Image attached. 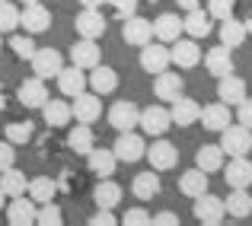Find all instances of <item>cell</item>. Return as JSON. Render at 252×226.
Segmentation results:
<instances>
[{
    "instance_id": "9c48e42d",
    "label": "cell",
    "mask_w": 252,
    "mask_h": 226,
    "mask_svg": "<svg viewBox=\"0 0 252 226\" xmlns=\"http://www.w3.org/2000/svg\"><path fill=\"white\" fill-rule=\"evenodd\" d=\"M70 112H74V118L80 124H93L102 118V99L96 96V92H80V96H74V102H70Z\"/></svg>"
},
{
    "instance_id": "6f0895ef",
    "label": "cell",
    "mask_w": 252,
    "mask_h": 226,
    "mask_svg": "<svg viewBox=\"0 0 252 226\" xmlns=\"http://www.w3.org/2000/svg\"><path fill=\"white\" fill-rule=\"evenodd\" d=\"M150 3H157V0H150Z\"/></svg>"
},
{
    "instance_id": "816d5d0a",
    "label": "cell",
    "mask_w": 252,
    "mask_h": 226,
    "mask_svg": "<svg viewBox=\"0 0 252 226\" xmlns=\"http://www.w3.org/2000/svg\"><path fill=\"white\" fill-rule=\"evenodd\" d=\"M6 109V92H3V86H0V112Z\"/></svg>"
},
{
    "instance_id": "db71d44e",
    "label": "cell",
    "mask_w": 252,
    "mask_h": 226,
    "mask_svg": "<svg viewBox=\"0 0 252 226\" xmlns=\"http://www.w3.org/2000/svg\"><path fill=\"white\" fill-rule=\"evenodd\" d=\"M3 201H6V195H3V191H0V207H3Z\"/></svg>"
},
{
    "instance_id": "7c38bea8",
    "label": "cell",
    "mask_w": 252,
    "mask_h": 226,
    "mask_svg": "<svg viewBox=\"0 0 252 226\" xmlns=\"http://www.w3.org/2000/svg\"><path fill=\"white\" fill-rule=\"evenodd\" d=\"M137 121H141V109H137L131 99H122L109 109V124L115 131H134Z\"/></svg>"
},
{
    "instance_id": "52a82bcc",
    "label": "cell",
    "mask_w": 252,
    "mask_h": 226,
    "mask_svg": "<svg viewBox=\"0 0 252 226\" xmlns=\"http://www.w3.org/2000/svg\"><path fill=\"white\" fill-rule=\"evenodd\" d=\"M122 38L134 48H144L147 42H154V19H144V16H128L122 26Z\"/></svg>"
},
{
    "instance_id": "7dc6e473",
    "label": "cell",
    "mask_w": 252,
    "mask_h": 226,
    "mask_svg": "<svg viewBox=\"0 0 252 226\" xmlns=\"http://www.w3.org/2000/svg\"><path fill=\"white\" fill-rule=\"evenodd\" d=\"M10 166H16V150L10 141H0V169H10Z\"/></svg>"
},
{
    "instance_id": "9a60e30c",
    "label": "cell",
    "mask_w": 252,
    "mask_h": 226,
    "mask_svg": "<svg viewBox=\"0 0 252 226\" xmlns=\"http://www.w3.org/2000/svg\"><path fill=\"white\" fill-rule=\"evenodd\" d=\"M204 67H208V74H214L217 80L233 74L236 64H233V48H227V45H217V48H211L208 55H204Z\"/></svg>"
},
{
    "instance_id": "e0dca14e",
    "label": "cell",
    "mask_w": 252,
    "mask_h": 226,
    "mask_svg": "<svg viewBox=\"0 0 252 226\" xmlns=\"http://www.w3.org/2000/svg\"><path fill=\"white\" fill-rule=\"evenodd\" d=\"M16 96L26 109H42V105L48 102V86H45V80L32 77V80H23V83H19Z\"/></svg>"
},
{
    "instance_id": "cb8c5ba5",
    "label": "cell",
    "mask_w": 252,
    "mask_h": 226,
    "mask_svg": "<svg viewBox=\"0 0 252 226\" xmlns=\"http://www.w3.org/2000/svg\"><path fill=\"white\" fill-rule=\"evenodd\" d=\"M182 29L189 32V38H208L211 35V13L195 6V10H185V19H182Z\"/></svg>"
},
{
    "instance_id": "2e32d148",
    "label": "cell",
    "mask_w": 252,
    "mask_h": 226,
    "mask_svg": "<svg viewBox=\"0 0 252 226\" xmlns=\"http://www.w3.org/2000/svg\"><path fill=\"white\" fill-rule=\"evenodd\" d=\"M223 182L230 188H249L252 185V163L246 156H230V166H223Z\"/></svg>"
},
{
    "instance_id": "4fadbf2b",
    "label": "cell",
    "mask_w": 252,
    "mask_h": 226,
    "mask_svg": "<svg viewBox=\"0 0 252 226\" xmlns=\"http://www.w3.org/2000/svg\"><path fill=\"white\" fill-rule=\"evenodd\" d=\"M144 156L150 159V169H157V172H166V169H172V166L179 163V150L172 147L166 137H157L154 147H147Z\"/></svg>"
},
{
    "instance_id": "f1b7e54d",
    "label": "cell",
    "mask_w": 252,
    "mask_h": 226,
    "mask_svg": "<svg viewBox=\"0 0 252 226\" xmlns=\"http://www.w3.org/2000/svg\"><path fill=\"white\" fill-rule=\"evenodd\" d=\"M246 38H249V32H246V23H243V19H236V16L220 19V45H227V48H240Z\"/></svg>"
},
{
    "instance_id": "30bf717a",
    "label": "cell",
    "mask_w": 252,
    "mask_h": 226,
    "mask_svg": "<svg viewBox=\"0 0 252 226\" xmlns=\"http://www.w3.org/2000/svg\"><path fill=\"white\" fill-rule=\"evenodd\" d=\"M172 64V57H169V48L163 42H147L141 48V67L147 70V74H163V70H166Z\"/></svg>"
},
{
    "instance_id": "484cf974",
    "label": "cell",
    "mask_w": 252,
    "mask_h": 226,
    "mask_svg": "<svg viewBox=\"0 0 252 226\" xmlns=\"http://www.w3.org/2000/svg\"><path fill=\"white\" fill-rule=\"evenodd\" d=\"M217 99H220L223 105H240L243 99H246V83H243L240 77L227 74L217 80Z\"/></svg>"
},
{
    "instance_id": "277c9868",
    "label": "cell",
    "mask_w": 252,
    "mask_h": 226,
    "mask_svg": "<svg viewBox=\"0 0 252 226\" xmlns=\"http://www.w3.org/2000/svg\"><path fill=\"white\" fill-rule=\"evenodd\" d=\"M112 153L118 156V163H137V159H144V153H147V143H144L141 134H134V131H118V141Z\"/></svg>"
},
{
    "instance_id": "8d00e7d4",
    "label": "cell",
    "mask_w": 252,
    "mask_h": 226,
    "mask_svg": "<svg viewBox=\"0 0 252 226\" xmlns=\"http://www.w3.org/2000/svg\"><path fill=\"white\" fill-rule=\"evenodd\" d=\"M42 115H45V124H51V128H64V124H70L74 112H70V105L61 102V99H48V102L42 105Z\"/></svg>"
},
{
    "instance_id": "5b68a950",
    "label": "cell",
    "mask_w": 252,
    "mask_h": 226,
    "mask_svg": "<svg viewBox=\"0 0 252 226\" xmlns=\"http://www.w3.org/2000/svg\"><path fill=\"white\" fill-rule=\"evenodd\" d=\"M29 64H32V74L38 80H51V77L61 74L64 57H61V51H55V48H35V55H32Z\"/></svg>"
},
{
    "instance_id": "ab89813d",
    "label": "cell",
    "mask_w": 252,
    "mask_h": 226,
    "mask_svg": "<svg viewBox=\"0 0 252 226\" xmlns=\"http://www.w3.org/2000/svg\"><path fill=\"white\" fill-rule=\"evenodd\" d=\"M10 51L19 57V61H32V55H35V42H32L29 32H26V35H13L10 38Z\"/></svg>"
},
{
    "instance_id": "ba28073f",
    "label": "cell",
    "mask_w": 252,
    "mask_h": 226,
    "mask_svg": "<svg viewBox=\"0 0 252 226\" xmlns=\"http://www.w3.org/2000/svg\"><path fill=\"white\" fill-rule=\"evenodd\" d=\"M169 57H172V64H176V67H182V70L198 67V64H201V48H198V38H182V35H179L176 42H172V48H169Z\"/></svg>"
},
{
    "instance_id": "603a6c76",
    "label": "cell",
    "mask_w": 252,
    "mask_h": 226,
    "mask_svg": "<svg viewBox=\"0 0 252 226\" xmlns=\"http://www.w3.org/2000/svg\"><path fill=\"white\" fill-rule=\"evenodd\" d=\"M86 166H90L93 175L112 178V175H115V166H118V156L112 150H96V147H93L90 153H86Z\"/></svg>"
},
{
    "instance_id": "bcb514c9",
    "label": "cell",
    "mask_w": 252,
    "mask_h": 226,
    "mask_svg": "<svg viewBox=\"0 0 252 226\" xmlns=\"http://www.w3.org/2000/svg\"><path fill=\"white\" fill-rule=\"evenodd\" d=\"M90 223H93V226H115V223H118V217L112 214V207H99L96 214L90 217Z\"/></svg>"
},
{
    "instance_id": "f907efd6",
    "label": "cell",
    "mask_w": 252,
    "mask_h": 226,
    "mask_svg": "<svg viewBox=\"0 0 252 226\" xmlns=\"http://www.w3.org/2000/svg\"><path fill=\"white\" fill-rule=\"evenodd\" d=\"M80 3H83V6H93V10H99V6H102L105 0H80Z\"/></svg>"
},
{
    "instance_id": "e575fe53",
    "label": "cell",
    "mask_w": 252,
    "mask_h": 226,
    "mask_svg": "<svg viewBox=\"0 0 252 226\" xmlns=\"http://www.w3.org/2000/svg\"><path fill=\"white\" fill-rule=\"evenodd\" d=\"M58 182L55 178H48V175H38V178H32L29 182V188H26V195L32 198L35 204H48V201H55L58 198Z\"/></svg>"
},
{
    "instance_id": "d6a6232c",
    "label": "cell",
    "mask_w": 252,
    "mask_h": 226,
    "mask_svg": "<svg viewBox=\"0 0 252 226\" xmlns=\"http://www.w3.org/2000/svg\"><path fill=\"white\" fill-rule=\"evenodd\" d=\"M223 156H227V153L220 150V143H204V147L195 153V166L211 175V172H220L223 169Z\"/></svg>"
},
{
    "instance_id": "f546056e",
    "label": "cell",
    "mask_w": 252,
    "mask_h": 226,
    "mask_svg": "<svg viewBox=\"0 0 252 226\" xmlns=\"http://www.w3.org/2000/svg\"><path fill=\"white\" fill-rule=\"evenodd\" d=\"M26 188H29V182H26V172H23V169H16V166H10V169H0V191H3L6 198L26 195Z\"/></svg>"
},
{
    "instance_id": "7bdbcfd3",
    "label": "cell",
    "mask_w": 252,
    "mask_h": 226,
    "mask_svg": "<svg viewBox=\"0 0 252 226\" xmlns=\"http://www.w3.org/2000/svg\"><path fill=\"white\" fill-rule=\"evenodd\" d=\"M122 223L125 226H150V223H154V217H150L144 207H131V210H125V214H122Z\"/></svg>"
},
{
    "instance_id": "6da1fadb",
    "label": "cell",
    "mask_w": 252,
    "mask_h": 226,
    "mask_svg": "<svg viewBox=\"0 0 252 226\" xmlns=\"http://www.w3.org/2000/svg\"><path fill=\"white\" fill-rule=\"evenodd\" d=\"M191 214H195L198 223L204 226H220L227 220V207H223V198L211 195V191H204V195L195 198V207H191Z\"/></svg>"
},
{
    "instance_id": "83f0119b",
    "label": "cell",
    "mask_w": 252,
    "mask_h": 226,
    "mask_svg": "<svg viewBox=\"0 0 252 226\" xmlns=\"http://www.w3.org/2000/svg\"><path fill=\"white\" fill-rule=\"evenodd\" d=\"M179 191H182L185 198H191V201H195L198 195H204V191H208V172L204 169H189V172H182V175H179Z\"/></svg>"
},
{
    "instance_id": "f5cc1de1",
    "label": "cell",
    "mask_w": 252,
    "mask_h": 226,
    "mask_svg": "<svg viewBox=\"0 0 252 226\" xmlns=\"http://www.w3.org/2000/svg\"><path fill=\"white\" fill-rule=\"evenodd\" d=\"M243 23H246V32H249V35H252V13H249L246 19H243Z\"/></svg>"
},
{
    "instance_id": "681fc988",
    "label": "cell",
    "mask_w": 252,
    "mask_h": 226,
    "mask_svg": "<svg viewBox=\"0 0 252 226\" xmlns=\"http://www.w3.org/2000/svg\"><path fill=\"white\" fill-rule=\"evenodd\" d=\"M182 10H195V6H201V0H176Z\"/></svg>"
},
{
    "instance_id": "4316f807",
    "label": "cell",
    "mask_w": 252,
    "mask_h": 226,
    "mask_svg": "<svg viewBox=\"0 0 252 226\" xmlns=\"http://www.w3.org/2000/svg\"><path fill=\"white\" fill-rule=\"evenodd\" d=\"M70 61L83 70H93L99 64V45L96 38H77V45L70 48Z\"/></svg>"
},
{
    "instance_id": "ffe728a7",
    "label": "cell",
    "mask_w": 252,
    "mask_h": 226,
    "mask_svg": "<svg viewBox=\"0 0 252 226\" xmlns=\"http://www.w3.org/2000/svg\"><path fill=\"white\" fill-rule=\"evenodd\" d=\"M58 80V89L64 92V96H80V92L86 89V70L77 67V64H70V67H61V74L55 77Z\"/></svg>"
},
{
    "instance_id": "ee69618b",
    "label": "cell",
    "mask_w": 252,
    "mask_h": 226,
    "mask_svg": "<svg viewBox=\"0 0 252 226\" xmlns=\"http://www.w3.org/2000/svg\"><path fill=\"white\" fill-rule=\"evenodd\" d=\"M105 3H109L112 13L125 23L128 16H134V13H137V3H141V0H105Z\"/></svg>"
},
{
    "instance_id": "ac0fdd59",
    "label": "cell",
    "mask_w": 252,
    "mask_h": 226,
    "mask_svg": "<svg viewBox=\"0 0 252 226\" xmlns=\"http://www.w3.org/2000/svg\"><path fill=\"white\" fill-rule=\"evenodd\" d=\"M86 86H90L96 96H109V92L118 89V74L105 64H96V67L86 74Z\"/></svg>"
},
{
    "instance_id": "1f68e13d",
    "label": "cell",
    "mask_w": 252,
    "mask_h": 226,
    "mask_svg": "<svg viewBox=\"0 0 252 226\" xmlns=\"http://www.w3.org/2000/svg\"><path fill=\"white\" fill-rule=\"evenodd\" d=\"M122 201V185L112 178H99V185L93 188V204L96 207H118Z\"/></svg>"
},
{
    "instance_id": "7a4b0ae2",
    "label": "cell",
    "mask_w": 252,
    "mask_h": 226,
    "mask_svg": "<svg viewBox=\"0 0 252 226\" xmlns=\"http://www.w3.org/2000/svg\"><path fill=\"white\" fill-rule=\"evenodd\" d=\"M137 128H141L147 137H166V131L172 128L169 109H166V105H147V109H141V121H137Z\"/></svg>"
},
{
    "instance_id": "d6986e66",
    "label": "cell",
    "mask_w": 252,
    "mask_h": 226,
    "mask_svg": "<svg viewBox=\"0 0 252 226\" xmlns=\"http://www.w3.org/2000/svg\"><path fill=\"white\" fill-rule=\"evenodd\" d=\"M35 214H38L35 201H32V198H26V195L13 198L10 207H6V220H10L13 226H32V223H35Z\"/></svg>"
},
{
    "instance_id": "836d02e7",
    "label": "cell",
    "mask_w": 252,
    "mask_h": 226,
    "mask_svg": "<svg viewBox=\"0 0 252 226\" xmlns=\"http://www.w3.org/2000/svg\"><path fill=\"white\" fill-rule=\"evenodd\" d=\"M227 207V217H236V220H246L252 214V195L246 188H230V198L223 201Z\"/></svg>"
},
{
    "instance_id": "d590c367",
    "label": "cell",
    "mask_w": 252,
    "mask_h": 226,
    "mask_svg": "<svg viewBox=\"0 0 252 226\" xmlns=\"http://www.w3.org/2000/svg\"><path fill=\"white\" fill-rule=\"evenodd\" d=\"M67 147L74 150V153H80V156H86V153L96 147V134H93L90 124H80V121H77L74 128H70V134H67Z\"/></svg>"
},
{
    "instance_id": "11a10c76",
    "label": "cell",
    "mask_w": 252,
    "mask_h": 226,
    "mask_svg": "<svg viewBox=\"0 0 252 226\" xmlns=\"http://www.w3.org/2000/svg\"><path fill=\"white\" fill-rule=\"evenodd\" d=\"M19 3H23V6H26V3H38V0H19Z\"/></svg>"
},
{
    "instance_id": "8fae6325",
    "label": "cell",
    "mask_w": 252,
    "mask_h": 226,
    "mask_svg": "<svg viewBox=\"0 0 252 226\" xmlns=\"http://www.w3.org/2000/svg\"><path fill=\"white\" fill-rule=\"evenodd\" d=\"M105 16L99 10H93V6H83L80 13H77V19H74V29H77V35L80 38H99V35H105Z\"/></svg>"
},
{
    "instance_id": "74e56055",
    "label": "cell",
    "mask_w": 252,
    "mask_h": 226,
    "mask_svg": "<svg viewBox=\"0 0 252 226\" xmlns=\"http://www.w3.org/2000/svg\"><path fill=\"white\" fill-rule=\"evenodd\" d=\"M32 134H35L32 121H10V124H6V141H10L13 147H19V143H29Z\"/></svg>"
},
{
    "instance_id": "b9f144b4",
    "label": "cell",
    "mask_w": 252,
    "mask_h": 226,
    "mask_svg": "<svg viewBox=\"0 0 252 226\" xmlns=\"http://www.w3.org/2000/svg\"><path fill=\"white\" fill-rule=\"evenodd\" d=\"M233 10H236V0H208L211 19H227V16H233Z\"/></svg>"
},
{
    "instance_id": "f35d334b",
    "label": "cell",
    "mask_w": 252,
    "mask_h": 226,
    "mask_svg": "<svg viewBox=\"0 0 252 226\" xmlns=\"http://www.w3.org/2000/svg\"><path fill=\"white\" fill-rule=\"evenodd\" d=\"M16 26H19V6L10 0H0V35L13 32Z\"/></svg>"
},
{
    "instance_id": "44dd1931",
    "label": "cell",
    "mask_w": 252,
    "mask_h": 226,
    "mask_svg": "<svg viewBox=\"0 0 252 226\" xmlns=\"http://www.w3.org/2000/svg\"><path fill=\"white\" fill-rule=\"evenodd\" d=\"M182 19L176 16V13H160V16L154 19V38L163 45H172L179 35H182Z\"/></svg>"
},
{
    "instance_id": "7402d4cb",
    "label": "cell",
    "mask_w": 252,
    "mask_h": 226,
    "mask_svg": "<svg viewBox=\"0 0 252 226\" xmlns=\"http://www.w3.org/2000/svg\"><path fill=\"white\" fill-rule=\"evenodd\" d=\"M169 115H172V124H179V128H191V124H198V118H201V105H198L195 99L179 96L176 102H172Z\"/></svg>"
},
{
    "instance_id": "8992f818",
    "label": "cell",
    "mask_w": 252,
    "mask_h": 226,
    "mask_svg": "<svg viewBox=\"0 0 252 226\" xmlns=\"http://www.w3.org/2000/svg\"><path fill=\"white\" fill-rule=\"evenodd\" d=\"M19 26H23L29 35H42V32H48V26H51L48 6H42V0H38V3H26L23 10H19Z\"/></svg>"
},
{
    "instance_id": "c3c4849f",
    "label": "cell",
    "mask_w": 252,
    "mask_h": 226,
    "mask_svg": "<svg viewBox=\"0 0 252 226\" xmlns=\"http://www.w3.org/2000/svg\"><path fill=\"white\" fill-rule=\"evenodd\" d=\"M154 226H179V214H172V210H163V214L154 217Z\"/></svg>"
},
{
    "instance_id": "60d3db41",
    "label": "cell",
    "mask_w": 252,
    "mask_h": 226,
    "mask_svg": "<svg viewBox=\"0 0 252 226\" xmlns=\"http://www.w3.org/2000/svg\"><path fill=\"white\" fill-rule=\"evenodd\" d=\"M35 223H38V226H61V223H64L61 207H58L55 201L42 204V207H38V214H35Z\"/></svg>"
},
{
    "instance_id": "5bb4252c",
    "label": "cell",
    "mask_w": 252,
    "mask_h": 226,
    "mask_svg": "<svg viewBox=\"0 0 252 226\" xmlns=\"http://www.w3.org/2000/svg\"><path fill=\"white\" fill-rule=\"evenodd\" d=\"M154 96L163 99V102H176L179 96H185V80L182 74H169V67L163 74H157L154 80Z\"/></svg>"
},
{
    "instance_id": "d4e9b609",
    "label": "cell",
    "mask_w": 252,
    "mask_h": 226,
    "mask_svg": "<svg viewBox=\"0 0 252 226\" xmlns=\"http://www.w3.org/2000/svg\"><path fill=\"white\" fill-rule=\"evenodd\" d=\"M131 191H134V198H141V201H154V198L163 191V185H160V175H157V169L137 172V175H134V182H131Z\"/></svg>"
},
{
    "instance_id": "9f6ffc18",
    "label": "cell",
    "mask_w": 252,
    "mask_h": 226,
    "mask_svg": "<svg viewBox=\"0 0 252 226\" xmlns=\"http://www.w3.org/2000/svg\"><path fill=\"white\" fill-rule=\"evenodd\" d=\"M0 51H3V42H0Z\"/></svg>"
},
{
    "instance_id": "3957f363",
    "label": "cell",
    "mask_w": 252,
    "mask_h": 226,
    "mask_svg": "<svg viewBox=\"0 0 252 226\" xmlns=\"http://www.w3.org/2000/svg\"><path fill=\"white\" fill-rule=\"evenodd\" d=\"M220 150L227 156H246L252 150V131L243 128V124H227L220 131Z\"/></svg>"
},
{
    "instance_id": "f6af8a7d",
    "label": "cell",
    "mask_w": 252,
    "mask_h": 226,
    "mask_svg": "<svg viewBox=\"0 0 252 226\" xmlns=\"http://www.w3.org/2000/svg\"><path fill=\"white\" fill-rule=\"evenodd\" d=\"M236 124H243V128L252 131V99L246 96L240 105H236Z\"/></svg>"
},
{
    "instance_id": "4dcf8cb0",
    "label": "cell",
    "mask_w": 252,
    "mask_h": 226,
    "mask_svg": "<svg viewBox=\"0 0 252 226\" xmlns=\"http://www.w3.org/2000/svg\"><path fill=\"white\" fill-rule=\"evenodd\" d=\"M198 121H201L208 131H217V134H220V131L230 124V105H223V102L204 105V109H201V118H198Z\"/></svg>"
}]
</instances>
